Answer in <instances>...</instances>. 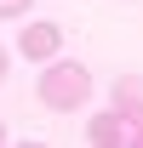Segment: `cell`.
Wrapping results in <instances>:
<instances>
[{
  "label": "cell",
  "instance_id": "4",
  "mask_svg": "<svg viewBox=\"0 0 143 148\" xmlns=\"http://www.w3.org/2000/svg\"><path fill=\"white\" fill-rule=\"evenodd\" d=\"M115 108L132 120V131L143 125V74H120L115 80Z\"/></svg>",
  "mask_w": 143,
  "mask_h": 148
},
{
  "label": "cell",
  "instance_id": "3",
  "mask_svg": "<svg viewBox=\"0 0 143 148\" xmlns=\"http://www.w3.org/2000/svg\"><path fill=\"white\" fill-rule=\"evenodd\" d=\"M126 125H132V120H126L120 108H103V114L86 120V143L92 148H126Z\"/></svg>",
  "mask_w": 143,
  "mask_h": 148
},
{
  "label": "cell",
  "instance_id": "1",
  "mask_svg": "<svg viewBox=\"0 0 143 148\" xmlns=\"http://www.w3.org/2000/svg\"><path fill=\"white\" fill-rule=\"evenodd\" d=\"M86 97H92V74H86V63H63V57H52V63H46V74H40V103H46L52 114H74Z\"/></svg>",
  "mask_w": 143,
  "mask_h": 148
},
{
  "label": "cell",
  "instance_id": "8",
  "mask_svg": "<svg viewBox=\"0 0 143 148\" xmlns=\"http://www.w3.org/2000/svg\"><path fill=\"white\" fill-rule=\"evenodd\" d=\"M17 148H46V143H17Z\"/></svg>",
  "mask_w": 143,
  "mask_h": 148
},
{
  "label": "cell",
  "instance_id": "2",
  "mask_svg": "<svg viewBox=\"0 0 143 148\" xmlns=\"http://www.w3.org/2000/svg\"><path fill=\"white\" fill-rule=\"evenodd\" d=\"M17 51L29 57V63H52V57L63 51V29H57V23H29L17 34Z\"/></svg>",
  "mask_w": 143,
  "mask_h": 148
},
{
  "label": "cell",
  "instance_id": "9",
  "mask_svg": "<svg viewBox=\"0 0 143 148\" xmlns=\"http://www.w3.org/2000/svg\"><path fill=\"white\" fill-rule=\"evenodd\" d=\"M0 148H6V125H0Z\"/></svg>",
  "mask_w": 143,
  "mask_h": 148
},
{
  "label": "cell",
  "instance_id": "6",
  "mask_svg": "<svg viewBox=\"0 0 143 148\" xmlns=\"http://www.w3.org/2000/svg\"><path fill=\"white\" fill-rule=\"evenodd\" d=\"M6 69H12V51H6V46H0V80H6Z\"/></svg>",
  "mask_w": 143,
  "mask_h": 148
},
{
  "label": "cell",
  "instance_id": "7",
  "mask_svg": "<svg viewBox=\"0 0 143 148\" xmlns=\"http://www.w3.org/2000/svg\"><path fill=\"white\" fill-rule=\"evenodd\" d=\"M132 148H143V125H137V131H132Z\"/></svg>",
  "mask_w": 143,
  "mask_h": 148
},
{
  "label": "cell",
  "instance_id": "5",
  "mask_svg": "<svg viewBox=\"0 0 143 148\" xmlns=\"http://www.w3.org/2000/svg\"><path fill=\"white\" fill-rule=\"evenodd\" d=\"M29 12V0H0V17H23Z\"/></svg>",
  "mask_w": 143,
  "mask_h": 148
}]
</instances>
